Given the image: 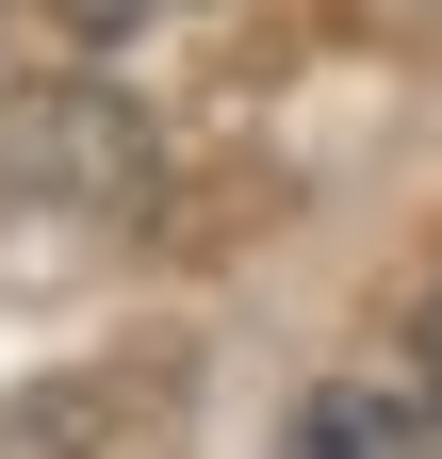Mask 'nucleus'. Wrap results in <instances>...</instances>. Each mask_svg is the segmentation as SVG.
<instances>
[{
	"instance_id": "nucleus-1",
	"label": "nucleus",
	"mask_w": 442,
	"mask_h": 459,
	"mask_svg": "<svg viewBox=\"0 0 442 459\" xmlns=\"http://www.w3.org/2000/svg\"><path fill=\"white\" fill-rule=\"evenodd\" d=\"M279 459H442V411H394V394H311L279 427Z\"/></svg>"
},
{
	"instance_id": "nucleus-2",
	"label": "nucleus",
	"mask_w": 442,
	"mask_h": 459,
	"mask_svg": "<svg viewBox=\"0 0 442 459\" xmlns=\"http://www.w3.org/2000/svg\"><path fill=\"white\" fill-rule=\"evenodd\" d=\"M426 394H442V296H426Z\"/></svg>"
}]
</instances>
